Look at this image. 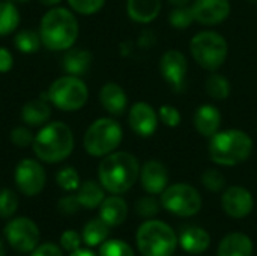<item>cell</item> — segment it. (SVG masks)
<instances>
[{"mask_svg":"<svg viewBox=\"0 0 257 256\" xmlns=\"http://www.w3.org/2000/svg\"><path fill=\"white\" fill-rule=\"evenodd\" d=\"M221 207L229 217L244 219L253 211L254 199L245 187L232 186L224 190L221 196Z\"/></svg>","mask_w":257,"mask_h":256,"instance_id":"13","label":"cell"},{"mask_svg":"<svg viewBox=\"0 0 257 256\" xmlns=\"http://www.w3.org/2000/svg\"><path fill=\"white\" fill-rule=\"evenodd\" d=\"M81 237L78 232L75 231H65L60 237V247L66 252H74L77 249H80L81 244Z\"/></svg>","mask_w":257,"mask_h":256,"instance_id":"39","label":"cell"},{"mask_svg":"<svg viewBox=\"0 0 257 256\" xmlns=\"http://www.w3.org/2000/svg\"><path fill=\"white\" fill-rule=\"evenodd\" d=\"M47 98L63 112H77L87 103L89 89L80 77L68 74L51 83Z\"/></svg>","mask_w":257,"mask_h":256,"instance_id":"8","label":"cell"},{"mask_svg":"<svg viewBox=\"0 0 257 256\" xmlns=\"http://www.w3.org/2000/svg\"><path fill=\"white\" fill-rule=\"evenodd\" d=\"M15 2H20V3H27V2H30V0H15Z\"/></svg>","mask_w":257,"mask_h":256,"instance_id":"47","label":"cell"},{"mask_svg":"<svg viewBox=\"0 0 257 256\" xmlns=\"http://www.w3.org/2000/svg\"><path fill=\"white\" fill-rule=\"evenodd\" d=\"M161 0H126L128 17L140 24L154 21L161 12Z\"/></svg>","mask_w":257,"mask_h":256,"instance_id":"21","label":"cell"},{"mask_svg":"<svg viewBox=\"0 0 257 256\" xmlns=\"http://www.w3.org/2000/svg\"><path fill=\"white\" fill-rule=\"evenodd\" d=\"M137 249L143 256H172L178 238L173 229L161 220H148L137 229Z\"/></svg>","mask_w":257,"mask_h":256,"instance_id":"6","label":"cell"},{"mask_svg":"<svg viewBox=\"0 0 257 256\" xmlns=\"http://www.w3.org/2000/svg\"><path fill=\"white\" fill-rule=\"evenodd\" d=\"M160 72L173 91H182L188 72V60L185 54L179 50L164 51L160 59Z\"/></svg>","mask_w":257,"mask_h":256,"instance_id":"12","label":"cell"},{"mask_svg":"<svg viewBox=\"0 0 257 256\" xmlns=\"http://www.w3.org/2000/svg\"><path fill=\"white\" fill-rule=\"evenodd\" d=\"M69 256H95V253H92V252L87 250V249H77V250L71 252V255Z\"/></svg>","mask_w":257,"mask_h":256,"instance_id":"43","label":"cell"},{"mask_svg":"<svg viewBox=\"0 0 257 256\" xmlns=\"http://www.w3.org/2000/svg\"><path fill=\"white\" fill-rule=\"evenodd\" d=\"M5 237L17 252H32L39 243V229L27 217H17L5 226Z\"/></svg>","mask_w":257,"mask_h":256,"instance_id":"10","label":"cell"},{"mask_svg":"<svg viewBox=\"0 0 257 256\" xmlns=\"http://www.w3.org/2000/svg\"><path fill=\"white\" fill-rule=\"evenodd\" d=\"M253 243L248 235L242 232H232L226 235L220 244L217 256H251Z\"/></svg>","mask_w":257,"mask_h":256,"instance_id":"19","label":"cell"},{"mask_svg":"<svg viewBox=\"0 0 257 256\" xmlns=\"http://www.w3.org/2000/svg\"><path fill=\"white\" fill-rule=\"evenodd\" d=\"M20 12L11 2H0V36L11 35L20 24Z\"/></svg>","mask_w":257,"mask_h":256,"instance_id":"28","label":"cell"},{"mask_svg":"<svg viewBox=\"0 0 257 256\" xmlns=\"http://www.w3.org/2000/svg\"><path fill=\"white\" fill-rule=\"evenodd\" d=\"M18 208V196L11 189L0 190V217L9 219Z\"/></svg>","mask_w":257,"mask_h":256,"instance_id":"32","label":"cell"},{"mask_svg":"<svg viewBox=\"0 0 257 256\" xmlns=\"http://www.w3.org/2000/svg\"><path fill=\"white\" fill-rule=\"evenodd\" d=\"M140 177L139 160L125 151H114L102 158L98 167L99 184L111 195L128 192Z\"/></svg>","mask_w":257,"mask_h":256,"instance_id":"1","label":"cell"},{"mask_svg":"<svg viewBox=\"0 0 257 256\" xmlns=\"http://www.w3.org/2000/svg\"><path fill=\"white\" fill-rule=\"evenodd\" d=\"M99 256H134V250L122 240H105L99 247Z\"/></svg>","mask_w":257,"mask_h":256,"instance_id":"31","label":"cell"},{"mask_svg":"<svg viewBox=\"0 0 257 256\" xmlns=\"http://www.w3.org/2000/svg\"><path fill=\"white\" fill-rule=\"evenodd\" d=\"M5 255H6V249H5V244H3V241H2V238H0V256Z\"/></svg>","mask_w":257,"mask_h":256,"instance_id":"46","label":"cell"},{"mask_svg":"<svg viewBox=\"0 0 257 256\" xmlns=\"http://www.w3.org/2000/svg\"><path fill=\"white\" fill-rule=\"evenodd\" d=\"M77 199L83 208L93 210L102 204L104 198V187L95 181H84L77 189Z\"/></svg>","mask_w":257,"mask_h":256,"instance_id":"25","label":"cell"},{"mask_svg":"<svg viewBox=\"0 0 257 256\" xmlns=\"http://www.w3.org/2000/svg\"><path fill=\"white\" fill-rule=\"evenodd\" d=\"M14 65V57L12 53L6 47H0V72H8L11 71Z\"/></svg>","mask_w":257,"mask_h":256,"instance_id":"42","label":"cell"},{"mask_svg":"<svg viewBox=\"0 0 257 256\" xmlns=\"http://www.w3.org/2000/svg\"><path fill=\"white\" fill-rule=\"evenodd\" d=\"M202 184L205 186L206 190L214 192V193H218V192H221L224 189L226 178H224V175L220 170H217V169H208L202 175Z\"/></svg>","mask_w":257,"mask_h":256,"instance_id":"35","label":"cell"},{"mask_svg":"<svg viewBox=\"0 0 257 256\" xmlns=\"http://www.w3.org/2000/svg\"><path fill=\"white\" fill-rule=\"evenodd\" d=\"M161 207L179 217H191L202 208L200 193L190 184L176 183L161 193Z\"/></svg>","mask_w":257,"mask_h":256,"instance_id":"9","label":"cell"},{"mask_svg":"<svg viewBox=\"0 0 257 256\" xmlns=\"http://www.w3.org/2000/svg\"><path fill=\"white\" fill-rule=\"evenodd\" d=\"M221 121L223 118H221L220 110L212 104H202L200 107L196 109L194 116H193L194 128L197 130L199 134L208 139H211L214 134L220 131Z\"/></svg>","mask_w":257,"mask_h":256,"instance_id":"17","label":"cell"},{"mask_svg":"<svg viewBox=\"0 0 257 256\" xmlns=\"http://www.w3.org/2000/svg\"><path fill=\"white\" fill-rule=\"evenodd\" d=\"M167 2L173 6H187V5H190L191 0H167Z\"/></svg>","mask_w":257,"mask_h":256,"instance_id":"44","label":"cell"},{"mask_svg":"<svg viewBox=\"0 0 257 256\" xmlns=\"http://www.w3.org/2000/svg\"><path fill=\"white\" fill-rule=\"evenodd\" d=\"M39 2L45 6H56L60 0H39Z\"/></svg>","mask_w":257,"mask_h":256,"instance_id":"45","label":"cell"},{"mask_svg":"<svg viewBox=\"0 0 257 256\" xmlns=\"http://www.w3.org/2000/svg\"><path fill=\"white\" fill-rule=\"evenodd\" d=\"M45 170L32 158L21 160L15 167V184L26 196H36L45 187Z\"/></svg>","mask_w":257,"mask_h":256,"instance_id":"11","label":"cell"},{"mask_svg":"<svg viewBox=\"0 0 257 256\" xmlns=\"http://www.w3.org/2000/svg\"><path fill=\"white\" fill-rule=\"evenodd\" d=\"M158 113L155 109L143 101L133 104L128 113V124L131 130L140 137H151L158 128Z\"/></svg>","mask_w":257,"mask_h":256,"instance_id":"14","label":"cell"},{"mask_svg":"<svg viewBox=\"0 0 257 256\" xmlns=\"http://www.w3.org/2000/svg\"><path fill=\"white\" fill-rule=\"evenodd\" d=\"M208 152L211 160L220 166H236L251 155L253 139L238 128L223 130L209 139Z\"/></svg>","mask_w":257,"mask_h":256,"instance_id":"3","label":"cell"},{"mask_svg":"<svg viewBox=\"0 0 257 256\" xmlns=\"http://www.w3.org/2000/svg\"><path fill=\"white\" fill-rule=\"evenodd\" d=\"M194 14L191 9V5L187 6H175L169 14V23L173 29L184 30L188 29L194 23Z\"/></svg>","mask_w":257,"mask_h":256,"instance_id":"30","label":"cell"},{"mask_svg":"<svg viewBox=\"0 0 257 256\" xmlns=\"http://www.w3.org/2000/svg\"><path fill=\"white\" fill-rule=\"evenodd\" d=\"M140 181L149 195H161L169 186V170L158 160H148L140 169Z\"/></svg>","mask_w":257,"mask_h":256,"instance_id":"16","label":"cell"},{"mask_svg":"<svg viewBox=\"0 0 257 256\" xmlns=\"http://www.w3.org/2000/svg\"><path fill=\"white\" fill-rule=\"evenodd\" d=\"M30 256H63L62 250L59 249V246L53 244V243H45L41 246H36L32 250Z\"/></svg>","mask_w":257,"mask_h":256,"instance_id":"41","label":"cell"},{"mask_svg":"<svg viewBox=\"0 0 257 256\" xmlns=\"http://www.w3.org/2000/svg\"><path fill=\"white\" fill-rule=\"evenodd\" d=\"M72 11L81 15H92L102 9L105 0H68Z\"/></svg>","mask_w":257,"mask_h":256,"instance_id":"36","label":"cell"},{"mask_svg":"<svg viewBox=\"0 0 257 256\" xmlns=\"http://www.w3.org/2000/svg\"><path fill=\"white\" fill-rule=\"evenodd\" d=\"M39 36L42 45L51 51L68 50L78 36V21L66 8H53L41 20Z\"/></svg>","mask_w":257,"mask_h":256,"instance_id":"2","label":"cell"},{"mask_svg":"<svg viewBox=\"0 0 257 256\" xmlns=\"http://www.w3.org/2000/svg\"><path fill=\"white\" fill-rule=\"evenodd\" d=\"M158 118L160 121L166 125V127H170V128H175L181 124V113L176 107L170 106V104H164L160 107L158 110Z\"/></svg>","mask_w":257,"mask_h":256,"instance_id":"37","label":"cell"},{"mask_svg":"<svg viewBox=\"0 0 257 256\" xmlns=\"http://www.w3.org/2000/svg\"><path fill=\"white\" fill-rule=\"evenodd\" d=\"M14 44H15V48L24 54H32V53H36L42 44L41 41V36L38 32L35 30H30V29H24L21 32L17 33V36L14 38Z\"/></svg>","mask_w":257,"mask_h":256,"instance_id":"29","label":"cell"},{"mask_svg":"<svg viewBox=\"0 0 257 256\" xmlns=\"http://www.w3.org/2000/svg\"><path fill=\"white\" fill-rule=\"evenodd\" d=\"M123 137L122 127L111 118H99L86 130L83 146L92 157H105L117 149Z\"/></svg>","mask_w":257,"mask_h":256,"instance_id":"7","label":"cell"},{"mask_svg":"<svg viewBox=\"0 0 257 256\" xmlns=\"http://www.w3.org/2000/svg\"><path fill=\"white\" fill-rule=\"evenodd\" d=\"M128 216V205L126 202L117 196L113 195L110 198H105L102 204L99 205V217L111 228L119 226L125 222Z\"/></svg>","mask_w":257,"mask_h":256,"instance_id":"20","label":"cell"},{"mask_svg":"<svg viewBox=\"0 0 257 256\" xmlns=\"http://www.w3.org/2000/svg\"><path fill=\"white\" fill-rule=\"evenodd\" d=\"M81 208L78 199H77V195H69V196H65L59 201L57 204V210L63 214V216H72L75 214L78 210Z\"/></svg>","mask_w":257,"mask_h":256,"instance_id":"40","label":"cell"},{"mask_svg":"<svg viewBox=\"0 0 257 256\" xmlns=\"http://www.w3.org/2000/svg\"><path fill=\"white\" fill-rule=\"evenodd\" d=\"M110 234V226L101 219H92L90 222H87V225L83 229V241L89 246V247H95L102 244L107 237Z\"/></svg>","mask_w":257,"mask_h":256,"instance_id":"26","label":"cell"},{"mask_svg":"<svg viewBox=\"0 0 257 256\" xmlns=\"http://www.w3.org/2000/svg\"><path fill=\"white\" fill-rule=\"evenodd\" d=\"M51 116V109L44 100H30L21 109V119L30 127H41L47 124Z\"/></svg>","mask_w":257,"mask_h":256,"instance_id":"24","label":"cell"},{"mask_svg":"<svg viewBox=\"0 0 257 256\" xmlns=\"http://www.w3.org/2000/svg\"><path fill=\"white\" fill-rule=\"evenodd\" d=\"M205 89L206 94L215 100V101H224L230 97V81L227 80V77H224L223 74H218L217 71H214L212 74L208 75L206 81H205Z\"/></svg>","mask_w":257,"mask_h":256,"instance_id":"27","label":"cell"},{"mask_svg":"<svg viewBox=\"0 0 257 256\" xmlns=\"http://www.w3.org/2000/svg\"><path fill=\"white\" fill-rule=\"evenodd\" d=\"M160 207H161V202H158V199H155L154 195L143 196L136 202V213L140 217L151 219V217H155L160 213Z\"/></svg>","mask_w":257,"mask_h":256,"instance_id":"34","label":"cell"},{"mask_svg":"<svg viewBox=\"0 0 257 256\" xmlns=\"http://www.w3.org/2000/svg\"><path fill=\"white\" fill-rule=\"evenodd\" d=\"M247 2H250V3H257V0H247Z\"/></svg>","mask_w":257,"mask_h":256,"instance_id":"48","label":"cell"},{"mask_svg":"<svg viewBox=\"0 0 257 256\" xmlns=\"http://www.w3.org/2000/svg\"><path fill=\"white\" fill-rule=\"evenodd\" d=\"M11 140L15 146L18 148H27L30 145H33L35 136L33 133L26 128V127H17L11 131Z\"/></svg>","mask_w":257,"mask_h":256,"instance_id":"38","label":"cell"},{"mask_svg":"<svg viewBox=\"0 0 257 256\" xmlns=\"http://www.w3.org/2000/svg\"><path fill=\"white\" fill-rule=\"evenodd\" d=\"M56 181L66 192H74L80 187V175L74 167L60 169L56 175Z\"/></svg>","mask_w":257,"mask_h":256,"instance_id":"33","label":"cell"},{"mask_svg":"<svg viewBox=\"0 0 257 256\" xmlns=\"http://www.w3.org/2000/svg\"><path fill=\"white\" fill-rule=\"evenodd\" d=\"M194 20L205 26H215L223 23L230 14L229 0H194L191 3Z\"/></svg>","mask_w":257,"mask_h":256,"instance_id":"15","label":"cell"},{"mask_svg":"<svg viewBox=\"0 0 257 256\" xmlns=\"http://www.w3.org/2000/svg\"><path fill=\"white\" fill-rule=\"evenodd\" d=\"M99 101L102 107L113 116H122L128 107L126 92L117 83L108 81L99 91Z\"/></svg>","mask_w":257,"mask_h":256,"instance_id":"18","label":"cell"},{"mask_svg":"<svg viewBox=\"0 0 257 256\" xmlns=\"http://www.w3.org/2000/svg\"><path fill=\"white\" fill-rule=\"evenodd\" d=\"M179 243H181V247L185 252L193 253V255H197V253L205 252L209 247L211 237H209V234L203 228H199V226H187L185 229L181 231Z\"/></svg>","mask_w":257,"mask_h":256,"instance_id":"22","label":"cell"},{"mask_svg":"<svg viewBox=\"0 0 257 256\" xmlns=\"http://www.w3.org/2000/svg\"><path fill=\"white\" fill-rule=\"evenodd\" d=\"M190 51L199 66L214 72L226 62L229 45L221 33L214 30H202L191 38Z\"/></svg>","mask_w":257,"mask_h":256,"instance_id":"5","label":"cell"},{"mask_svg":"<svg viewBox=\"0 0 257 256\" xmlns=\"http://www.w3.org/2000/svg\"><path fill=\"white\" fill-rule=\"evenodd\" d=\"M92 53L84 48H68L63 56V69L69 75H83L87 72L92 63Z\"/></svg>","mask_w":257,"mask_h":256,"instance_id":"23","label":"cell"},{"mask_svg":"<svg viewBox=\"0 0 257 256\" xmlns=\"http://www.w3.org/2000/svg\"><path fill=\"white\" fill-rule=\"evenodd\" d=\"M33 152L45 163H59L74 149L72 130L63 122H50L41 128L33 140Z\"/></svg>","mask_w":257,"mask_h":256,"instance_id":"4","label":"cell"}]
</instances>
